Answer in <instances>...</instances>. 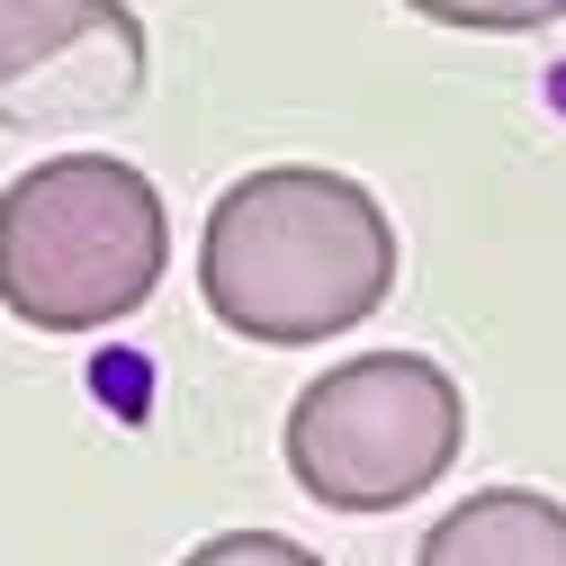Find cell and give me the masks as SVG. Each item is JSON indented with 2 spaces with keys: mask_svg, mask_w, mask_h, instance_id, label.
Wrapping results in <instances>:
<instances>
[{
  "mask_svg": "<svg viewBox=\"0 0 566 566\" xmlns=\"http://www.w3.org/2000/svg\"><path fill=\"white\" fill-rule=\"evenodd\" d=\"M145 99L126 0H0V135H82Z\"/></svg>",
  "mask_w": 566,
  "mask_h": 566,
  "instance_id": "277c9868",
  "label": "cell"
},
{
  "mask_svg": "<svg viewBox=\"0 0 566 566\" xmlns=\"http://www.w3.org/2000/svg\"><path fill=\"white\" fill-rule=\"evenodd\" d=\"M396 217L378 207L369 180L333 163H270L243 171L198 234V297L226 333L306 350L350 324H369L396 297Z\"/></svg>",
  "mask_w": 566,
  "mask_h": 566,
  "instance_id": "6da1fadb",
  "label": "cell"
},
{
  "mask_svg": "<svg viewBox=\"0 0 566 566\" xmlns=\"http://www.w3.org/2000/svg\"><path fill=\"white\" fill-rule=\"evenodd\" d=\"M432 28H468V36H539L566 19V0H405Z\"/></svg>",
  "mask_w": 566,
  "mask_h": 566,
  "instance_id": "8992f818",
  "label": "cell"
},
{
  "mask_svg": "<svg viewBox=\"0 0 566 566\" xmlns=\"http://www.w3.org/2000/svg\"><path fill=\"white\" fill-rule=\"evenodd\" d=\"M468 450V396L422 350H360L289 405V476L324 513H396L432 494Z\"/></svg>",
  "mask_w": 566,
  "mask_h": 566,
  "instance_id": "3957f363",
  "label": "cell"
},
{
  "mask_svg": "<svg viewBox=\"0 0 566 566\" xmlns=\"http://www.w3.org/2000/svg\"><path fill=\"white\" fill-rule=\"evenodd\" d=\"M413 566H566V504L531 485H476L422 531Z\"/></svg>",
  "mask_w": 566,
  "mask_h": 566,
  "instance_id": "5b68a950",
  "label": "cell"
},
{
  "mask_svg": "<svg viewBox=\"0 0 566 566\" xmlns=\"http://www.w3.org/2000/svg\"><path fill=\"white\" fill-rule=\"evenodd\" d=\"M180 566H324L306 539H279V531H217V539H198Z\"/></svg>",
  "mask_w": 566,
  "mask_h": 566,
  "instance_id": "52a82bcc",
  "label": "cell"
},
{
  "mask_svg": "<svg viewBox=\"0 0 566 566\" xmlns=\"http://www.w3.org/2000/svg\"><path fill=\"white\" fill-rule=\"evenodd\" d=\"M171 270V207L117 154H54L0 189V306L36 333H108Z\"/></svg>",
  "mask_w": 566,
  "mask_h": 566,
  "instance_id": "7a4b0ae2",
  "label": "cell"
}]
</instances>
